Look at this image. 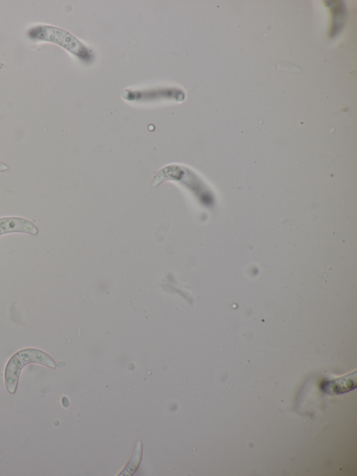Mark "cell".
<instances>
[{
    "label": "cell",
    "instance_id": "obj_1",
    "mask_svg": "<svg viewBox=\"0 0 357 476\" xmlns=\"http://www.w3.org/2000/svg\"><path fill=\"white\" fill-rule=\"evenodd\" d=\"M28 35L32 39L58 44L79 57L86 52L85 47L76 38L66 31L53 26H36L29 31Z\"/></svg>",
    "mask_w": 357,
    "mask_h": 476
},
{
    "label": "cell",
    "instance_id": "obj_2",
    "mask_svg": "<svg viewBox=\"0 0 357 476\" xmlns=\"http://www.w3.org/2000/svg\"><path fill=\"white\" fill-rule=\"evenodd\" d=\"M11 232H21L36 235L38 233V230L31 221L24 218H1L0 236Z\"/></svg>",
    "mask_w": 357,
    "mask_h": 476
},
{
    "label": "cell",
    "instance_id": "obj_3",
    "mask_svg": "<svg viewBox=\"0 0 357 476\" xmlns=\"http://www.w3.org/2000/svg\"><path fill=\"white\" fill-rule=\"evenodd\" d=\"M24 364L17 355H13L9 359L5 369V382L8 391L13 394L15 392L19 375Z\"/></svg>",
    "mask_w": 357,
    "mask_h": 476
},
{
    "label": "cell",
    "instance_id": "obj_4",
    "mask_svg": "<svg viewBox=\"0 0 357 476\" xmlns=\"http://www.w3.org/2000/svg\"><path fill=\"white\" fill-rule=\"evenodd\" d=\"M17 355L24 365L29 363H38L50 368L56 367L54 360L47 354L38 349H24L19 351Z\"/></svg>",
    "mask_w": 357,
    "mask_h": 476
},
{
    "label": "cell",
    "instance_id": "obj_5",
    "mask_svg": "<svg viewBox=\"0 0 357 476\" xmlns=\"http://www.w3.org/2000/svg\"><path fill=\"white\" fill-rule=\"evenodd\" d=\"M356 384L350 378H342L335 380L326 382L322 384V389L325 392L331 394H340L352 389Z\"/></svg>",
    "mask_w": 357,
    "mask_h": 476
},
{
    "label": "cell",
    "instance_id": "obj_6",
    "mask_svg": "<svg viewBox=\"0 0 357 476\" xmlns=\"http://www.w3.org/2000/svg\"><path fill=\"white\" fill-rule=\"evenodd\" d=\"M142 450V443L140 441H138L130 461L126 466L125 469L121 472L120 474L121 475H130L134 473L140 462Z\"/></svg>",
    "mask_w": 357,
    "mask_h": 476
},
{
    "label": "cell",
    "instance_id": "obj_7",
    "mask_svg": "<svg viewBox=\"0 0 357 476\" xmlns=\"http://www.w3.org/2000/svg\"><path fill=\"white\" fill-rule=\"evenodd\" d=\"M9 169V166L0 161V172H5Z\"/></svg>",
    "mask_w": 357,
    "mask_h": 476
}]
</instances>
